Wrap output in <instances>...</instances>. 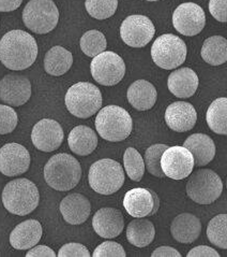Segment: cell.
<instances>
[{
	"instance_id": "obj_1",
	"label": "cell",
	"mask_w": 227,
	"mask_h": 257,
	"mask_svg": "<svg viewBox=\"0 0 227 257\" xmlns=\"http://www.w3.org/2000/svg\"><path fill=\"white\" fill-rule=\"evenodd\" d=\"M38 52L36 39L24 30H11L0 40V62L10 70L27 69L36 62Z\"/></svg>"
},
{
	"instance_id": "obj_2",
	"label": "cell",
	"mask_w": 227,
	"mask_h": 257,
	"mask_svg": "<svg viewBox=\"0 0 227 257\" xmlns=\"http://www.w3.org/2000/svg\"><path fill=\"white\" fill-rule=\"evenodd\" d=\"M80 165L76 158L70 154H56L44 166L45 182L59 192L71 191L80 183Z\"/></svg>"
},
{
	"instance_id": "obj_3",
	"label": "cell",
	"mask_w": 227,
	"mask_h": 257,
	"mask_svg": "<svg viewBox=\"0 0 227 257\" xmlns=\"http://www.w3.org/2000/svg\"><path fill=\"white\" fill-rule=\"evenodd\" d=\"M2 198L4 207L10 213L24 216L34 212L39 206L40 193L32 181L22 178L4 186Z\"/></svg>"
},
{
	"instance_id": "obj_4",
	"label": "cell",
	"mask_w": 227,
	"mask_h": 257,
	"mask_svg": "<svg viewBox=\"0 0 227 257\" xmlns=\"http://www.w3.org/2000/svg\"><path fill=\"white\" fill-rule=\"evenodd\" d=\"M96 130L106 141L119 142L126 139L133 130L131 115L118 105H108L96 116Z\"/></svg>"
},
{
	"instance_id": "obj_5",
	"label": "cell",
	"mask_w": 227,
	"mask_h": 257,
	"mask_svg": "<svg viewBox=\"0 0 227 257\" xmlns=\"http://www.w3.org/2000/svg\"><path fill=\"white\" fill-rule=\"evenodd\" d=\"M102 94L92 83L78 82L68 89L64 97L66 107L71 114L88 118L99 112L102 107Z\"/></svg>"
},
{
	"instance_id": "obj_6",
	"label": "cell",
	"mask_w": 227,
	"mask_h": 257,
	"mask_svg": "<svg viewBox=\"0 0 227 257\" xmlns=\"http://www.w3.org/2000/svg\"><path fill=\"white\" fill-rule=\"evenodd\" d=\"M89 185L101 195H112L122 187L126 176L122 166L110 158H103L92 165L88 173Z\"/></svg>"
},
{
	"instance_id": "obj_7",
	"label": "cell",
	"mask_w": 227,
	"mask_h": 257,
	"mask_svg": "<svg viewBox=\"0 0 227 257\" xmlns=\"http://www.w3.org/2000/svg\"><path fill=\"white\" fill-rule=\"evenodd\" d=\"M186 194L194 202L210 205L218 199L223 192V182L211 169H200L190 175L186 182Z\"/></svg>"
},
{
	"instance_id": "obj_8",
	"label": "cell",
	"mask_w": 227,
	"mask_h": 257,
	"mask_svg": "<svg viewBox=\"0 0 227 257\" xmlns=\"http://www.w3.org/2000/svg\"><path fill=\"white\" fill-rule=\"evenodd\" d=\"M22 21L34 34L50 33L58 24V8L52 0H30L22 11Z\"/></svg>"
},
{
	"instance_id": "obj_9",
	"label": "cell",
	"mask_w": 227,
	"mask_h": 257,
	"mask_svg": "<svg viewBox=\"0 0 227 257\" xmlns=\"http://www.w3.org/2000/svg\"><path fill=\"white\" fill-rule=\"evenodd\" d=\"M186 44L172 34H165L156 38L151 47V57L156 66L165 70L176 69L186 59Z\"/></svg>"
},
{
	"instance_id": "obj_10",
	"label": "cell",
	"mask_w": 227,
	"mask_h": 257,
	"mask_svg": "<svg viewBox=\"0 0 227 257\" xmlns=\"http://www.w3.org/2000/svg\"><path fill=\"white\" fill-rule=\"evenodd\" d=\"M92 78L104 86H114L124 79L126 64L124 59L112 51L103 52L94 57L90 65Z\"/></svg>"
},
{
	"instance_id": "obj_11",
	"label": "cell",
	"mask_w": 227,
	"mask_h": 257,
	"mask_svg": "<svg viewBox=\"0 0 227 257\" xmlns=\"http://www.w3.org/2000/svg\"><path fill=\"white\" fill-rule=\"evenodd\" d=\"M156 33L154 23L145 15H130L120 26V37L131 48H144L152 40Z\"/></svg>"
},
{
	"instance_id": "obj_12",
	"label": "cell",
	"mask_w": 227,
	"mask_h": 257,
	"mask_svg": "<svg viewBox=\"0 0 227 257\" xmlns=\"http://www.w3.org/2000/svg\"><path fill=\"white\" fill-rule=\"evenodd\" d=\"M195 166L194 157L186 148L168 147L161 158V167L165 176L172 180H182L190 177Z\"/></svg>"
},
{
	"instance_id": "obj_13",
	"label": "cell",
	"mask_w": 227,
	"mask_h": 257,
	"mask_svg": "<svg viewBox=\"0 0 227 257\" xmlns=\"http://www.w3.org/2000/svg\"><path fill=\"white\" fill-rule=\"evenodd\" d=\"M172 25L184 36L198 35L206 25V14L202 8L193 3L181 4L172 13Z\"/></svg>"
},
{
	"instance_id": "obj_14",
	"label": "cell",
	"mask_w": 227,
	"mask_h": 257,
	"mask_svg": "<svg viewBox=\"0 0 227 257\" xmlns=\"http://www.w3.org/2000/svg\"><path fill=\"white\" fill-rule=\"evenodd\" d=\"M32 157L28 150L18 143H6L0 148V172L6 177H18L28 169Z\"/></svg>"
},
{
	"instance_id": "obj_15",
	"label": "cell",
	"mask_w": 227,
	"mask_h": 257,
	"mask_svg": "<svg viewBox=\"0 0 227 257\" xmlns=\"http://www.w3.org/2000/svg\"><path fill=\"white\" fill-rule=\"evenodd\" d=\"M64 138L62 125L57 120L43 118L38 122L32 132V141L34 146L42 152H52L59 147Z\"/></svg>"
},
{
	"instance_id": "obj_16",
	"label": "cell",
	"mask_w": 227,
	"mask_h": 257,
	"mask_svg": "<svg viewBox=\"0 0 227 257\" xmlns=\"http://www.w3.org/2000/svg\"><path fill=\"white\" fill-rule=\"evenodd\" d=\"M32 97V83L18 74H6L0 80V99L11 107L25 104Z\"/></svg>"
},
{
	"instance_id": "obj_17",
	"label": "cell",
	"mask_w": 227,
	"mask_h": 257,
	"mask_svg": "<svg viewBox=\"0 0 227 257\" xmlns=\"http://www.w3.org/2000/svg\"><path fill=\"white\" fill-rule=\"evenodd\" d=\"M198 120L193 104L186 101H176L170 104L165 111V122L172 131L186 133L191 131Z\"/></svg>"
},
{
	"instance_id": "obj_18",
	"label": "cell",
	"mask_w": 227,
	"mask_h": 257,
	"mask_svg": "<svg viewBox=\"0 0 227 257\" xmlns=\"http://www.w3.org/2000/svg\"><path fill=\"white\" fill-rule=\"evenodd\" d=\"M92 227L100 237L114 239L122 232L124 228V217L117 209L102 208L98 210L94 215Z\"/></svg>"
},
{
	"instance_id": "obj_19",
	"label": "cell",
	"mask_w": 227,
	"mask_h": 257,
	"mask_svg": "<svg viewBox=\"0 0 227 257\" xmlns=\"http://www.w3.org/2000/svg\"><path fill=\"white\" fill-rule=\"evenodd\" d=\"M60 212L64 220L70 225L85 223L92 212V203L84 195L73 193L66 196L60 202Z\"/></svg>"
},
{
	"instance_id": "obj_20",
	"label": "cell",
	"mask_w": 227,
	"mask_h": 257,
	"mask_svg": "<svg viewBox=\"0 0 227 257\" xmlns=\"http://www.w3.org/2000/svg\"><path fill=\"white\" fill-rule=\"evenodd\" d=\"M42 225L36 220H27L18 224L10 235V244L16 250H30L40 242Z\"/></svg>"
},
{
	"instance_id": "obj_21",
	"label": "cell",
	"mask_w": 227,
	"mask_h": 257,
	"mask_svg": "<svg viewBox=\"0 0 227 257\" xmlns=\"http://www.w3.org/2000/svg\"><path fill=\"white\" fill-rule=\"evenodd\" d=\"M202 232V223L192 213H181L170 224V233L177 242L190 244L198 240Z\"/></svg>"
},
{
	"instance_id": "obj_22",
	"label": "cell",
	"mask_w": 227,
	"mask_h": 257,
	"mask_svg": "<svg viewBox=\"0 0 227 257\" xmlns=\"http://www.w3.org/2000/svg\"><path fill=\"white\" fill-rule=\"evenodd\" d=\"M124 207L133 217L151 215L154 208V196L149 188L136 187L128 191L124 198Z\"/></svg>"
},
{
	"instance_id": "obj_23",
	"label": "cell",
	"mask_w": 227,
	"mask_h": 257,
	"mask_svg": "<svg viewBox=\"0 0 227 257\" xmlns=\"http://www.w3.org/2000/svg\"><path fill=\"white\" fill-rule=\"evenodd\" d=\"M198 77L191 68H180L172 71L168 79L170 92L178 98L192 97L198 87Z\"/></svg>"
},
{
	"instance_id": "obj_24",
	"label": "cell",
	"mask_w": 227,
	"mask_h": 257,
	"mask_svg": "<svg viewBox=\"0 0 227 257\" xmlns=\"http://www.w3.org/2000/svg\"><path fill=\"white\" fill-rule=\"evenodd\" d=\"M184 147L192 153L195 166L202 167L208 165L216 156L214 140L205 134H193L184 142Z\"/></svg>"
},
{
	"instance_id": "obj_25",
	"label": "cell",
	"mask_w": 227,
	"mask_h": 257,
	"mask_svg": "<svg viewBox=\"0 0 227 257\" xmlns=\"http://www.w3.org/2000/svg\"><path fill=\"white\" fill-rule=\"evenodd\" d=\"M126 97L133 108L140 111H146L156 104L158 93L152 83L146 80H138L128 88Z\"/></svg>"
},
{
	"instance_id": "obj_26",
	"label": "cell",
	"mask_w": 227,
	"mask_h": 257,
	"mask_svg": "<svg viewBox=\"0 0 227 257\" xmlns=\"http://www.w3.org/2000/svg\"><path fill=\"white\" fill-rule=\"evenodd\" d=\"M98 141L99 140L94 131L85 125L74 127L68 137L70 150L80 156L92 154L98 147Z\"/></svg>"
},
{
	"instance_id": "obj_27",
	"label": "cell",
	"mask_w": 227,
	"mask_h": 257,
	"mask_svg": "<svg viewBox=\"0 0 227 257\" xmlns=\"http://www.w3.org/2000/svg\"><path fill=\"white\" fill-rule=\"evenodd\" d=\"M73 65V55L64 47H52L44 57V69L48 74L59 77L66 73Z\"/></svg>"
},
{
	"instance_id": "obj_28",
	"label": "cell",
	"mask_w": 227,
	"mask_h": 257,
	"mask_svg": "<svg viewBox=\"0 0 227 257\" xmlns=\"http://www.w3.org/2000/svg\"><path fill=\"white\" fill-rule=\"evenodd\" d=\"M156 236L154 224L144 217H135L126 227V239L128 242L138 247L148 246Z\"/></svg>"
},
{
	"instance_id": "obj_29",
	"label": "cell",
	"mask_w": 227,
	"mask_h": 257,
	"mask_svg": "<svg viewBox=\"0 0 227 257\" xmlns=\"http://www.w3.org/2000/svg\"><path fill=\"white\" fill-rule=\"evenodd\" d=\"M202 58L211 66H220L227 62V40L222 36L209 37L202 47Z\"/></svg>"
},
{
	"instance_id": "obj_30",
	"label": "cell",
	"mask_w": 227,
	"mask_h": 257,
	"mask_svg": "<svg viewBox=\"0 0 227 257\" xmlns=\"http://www.w3.org/2000/svg\"><path fill=\"white\" fill-rule=\"evenodd\" d=\"M206 120L214 133L227 136V98H218L212 101L207 110Z\"/></svg>"
},
{
	"instance_id": "obj_31",
	"label": "cell",
	"mask_w": 227,
	"mask_h": 257,
	"mask_svg": "<svg viewBox=\"0 0 227 257\" xmlns=\"http://www.w3.org/2000/svg\"><path fill=\"white\" fill-rule=\"evenodd\" d=\"M80 49L88 57H96V55L105 52L108 47V41L105 36L99 30H89L80 38Z\"/></svg>"
},
{
	"instance_id": "obj_32",
	"label": "cell",
	"mask_w": 227,
	"mask_h": 257,
	"mask_svg": "<svg viewBox=\"0 0 227 257\" xmlns=\"http://www.w3.org/2000/svg\"><path fill=\"white\" fill-rule=\"evenodd\" d=\"M207 238L214 245L227 250V214H218L208 223Z\"/></svg>"
},
{
	"instance_id": "obj_33",
	"label": "cell",
	"mask_w": 227,
	"mask_h": 257,
	"mask_svg": "<svg viewBox=\"0 0 227 257\" xmlns=\"http://www.w3.org/2000/svg\"><path fill=\"white\" fill-rule=\"evenodd\" d=\"M124 170L128 177L134 182H140L145 173V161L140 152L134 148H128L124 155Z\"/></svg>"
},
{
	"instance_id": "obj_34",
	"label": "cell",
	"mask_w": 227,
	"mask_h": 257,
	"mask_svg": "<svg viewBox=\"0 0 227 257\" xmlns=\"http://www.w3.org/2000/svg\"><path fill=\"white\" fill-rule=\"evenodd\" d=\"M168 147L166 145H154L150 146L147 150L145 156H144V161H145V166L150 175L156 178H165V173L161 167V158L165 150Z\"/></svg>"
},
{
	"instance_id": "obj_35",
	"label": "cell",
	"mask_w": 227,
	"mask_h": 257,
	"mask_svg": "<svg viewBox=\"0 0 227 257\" xmlns=\"http://www.w3.org/2000/svg\"><path fill=\"white\" fill-rule=\"evenodd\" d=\"M85 7L90 17L106 20L116 13L118 0H86Z\"/></svg>"
},
{
	"instance_id": "obj_36",
	"label": "cell",
	"mask_w": 227,
	"mask_h": 257,
	"mask_svg": "<svg viewBox=\"0 0 227 257\" xmlns=\"http://www.w3.org/2000/svg\"><path fill=\"white\" fill-rule=\"evenodd\" d=\"M18 123L16 112L10 105L0 104V135L11 134Z\"/></svg>"
},
{
	"instance_id": "obj_37",
	"label": "cell",
	"mask_w": 227,
	"mask_h": 257,
	"mask_svg": "<svg viewBox=\"0 0 227 257\" xmlns=\"http://www.w3.org/2000/svg\"><path fill=\"white\" fill-rule=\"evenodd\" d=\"M94 257H126V251L122 245L115 241H105L96 247Z\"/></svg>"
},
{
	"instance_id": "obj_38",
	"label": "cell",
	"mask_w": 227,
	"mask_h": 257,
	"mask_svg": "<svg viewBox=\"0 0 227 257\" xmlns=\"http://www.w3.org/2000/svg\"><path fill=\"white\" fill-rule=\"evenodd\" d=\"M59 257H89L90 252L82 243L70 242L62 245L58 252Z\"/></svg>"
},
{
	"instance_id": "obj_39",
	"label": "cell",
	"mask_w": 227,
	"mask_h": 257,
	"mask_svg": "<svg viewBox=\"0 0 227 257\" xmlns=\"http://www.w3.org/2000/svg\"><path fill=\"white\" fill-rule=\"evenodd\" d=\"M209 12L216 21L227 23V0H210Z\"/></svg>"
},
{
	"instance_id": "obj_40",
	"label": "cell",
	"mask_w": 227,
	"mask_h": 257,
	"mask_svg": "<svg viewBox=\"0 0 227 257\" xmlns=\"http://www.w3.org/2000/svg\"><path fill=\"white\" fill-rule=\"evenodd\" d=\"M188 257H220V254L214 248L207 245H198L193 247L188 253Z\"/></svg>"
},
{
	"instance_id": "obj_41",
	"label": "cell",
	"mask_w": 227,
	"mask_h": 257,
	"mask_svg": "<svg viewBox=\"0 0 227 257\" xmlns=\"http://www.w3.org/2000/svg\"><path fill=\"white\" fill-rule=\"evenodd\" d=\"M27 257H55L56 253L46 245H36L30 248L26 254Z\"/></svg>"
},
{
	"instance_id": "obj_42",
	"label": "cell",
	"mask_w": 227,
	"mask_h": 257,
	"mask_svg": "<svg viewBox=\"0 0 227 257\" xmlns=\"http://www.w3.org/2000/svg\"><path fill=\"white\" fill-rule=\"evenodd\" d=\"M152 257H180L181 254L172 246H160L151 254Z\"/></svg>"
},
{
	"instance_id": "obj_43",
	"label": "cell",
	"mask_w": 227,
	"mask_h": 257,
	"mask_svg": "<svg viewBox=\"0 0 227 257\" xmlns=\"http://www.w3.org/2000/svg\"><path fill=\"white\" fill-rule=\"evenodd\" d=\"M22 0H0V12H11L16 10Z\"/></svg>"
},
{
	"instance_id": "obj_44",
	"label": "cell",
	"mask_w": 227,
	"mask_h": 257,
	"mask_svg": "<svg viewBox=\"0 0 227 257\" xmlns=\"http://www.w3.org/2000/svg\"><path fill=\"white\" fill-rule=\"evenodd\" d=\"M151 194H152V196H154V211H152V213H151V215H154V214H156V212H158V208H160V199H158V196L151 190Z\"/></svg>"
},
{
	"instance_id": "obj_45",
	"label": "cell",
	"mask_w": 227,
	"mask_h": 257,
	"mask_svg": "<svg viewBox=\"0 0 227 257\" xmlns=\"http://www.w3.org/2000/svg\"><path fill=\"white\" fill-rule=\"evenodd\" d=\"M146 2H158V0H146Z\"/></svg>"
},
{
	"instance_id": "obj_46",
	"label": "cell",
	"mask_w": 227,
	"mask_h": 257,
	"mask_svg": "<svg viewBox=\"0 0 227 257\" xmlns=\"http://www.w3.org/2000/svg\"><path fill=\"white\" fill-rule=\"evenodd\" d=\"M226 187H227V179H226Z\"/></svg>"
}]
</instances>
